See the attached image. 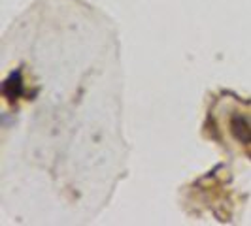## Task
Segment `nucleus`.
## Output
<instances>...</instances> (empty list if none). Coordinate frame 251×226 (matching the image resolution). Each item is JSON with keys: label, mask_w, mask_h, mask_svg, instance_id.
<instances>
[{"label": "nucleus", "mask_w": 251, "mask_h": 226, "mask_svg": "<svg viewBox=\"0 0 251 226\" xmlns=\"http://www.w3.org/2000/svg\"><path fill=\"white\" fill-rule=\"evenodd\" d=\"M230 132L240 143H251V121L244 115H232Z\"/></svg>", "instance_id": "f257e3e1"}, {"label": "nucleus", "mask_w": 251, "mask_h": 226, "mask_svg": "<svg viewBox=\"0 0 251 226\" xmlns=\"http://www.w3.org/2000/svg\"><path fill=\"white\" fill-rule=\"evenodd\" d=\"M2 90H4L8 100H17L21 96V92H23V79H21V72L19 70L10 74V77L4 81Z\"/></svg>", "instance_id": "f03ea898"}]
</instances>
